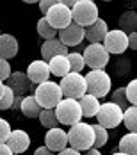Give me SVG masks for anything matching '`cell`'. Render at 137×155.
I'll list each match as a JSON object with an SVG mask.
<instances>
[{
    "mask_svg": "<svg viewBox=\"0 0 137 155\" xmlns=\"http://www.w3.org/2000/svg\"><path fill=\"white\" fill-rule=\"evenodd\" d=\"M57 38L61 39L66 47H78L86 39V29L82 25L75 23V21H71L68 27H64V29L59 31Z\"/></svg>",
    "mask_w": 137,
    "mask_h": 155,
    "instance_id": "8fae6325",
    "label": "cell"
},
{
    "mask_svg": "<svg viewBox=\"0 0 137 155\" xmlns=\"http://www.w3.org/2000/svg\"><path fill=\"white\" fill-rule=\"evenodd\" d=\"M21 2H25V4H39V0H21Z\"/></svg>",
    "mask_w": 137,
    "mask_h": 155,
    "instance_id": "7bdbcfd3",
    "label": "cell"
},
{
    "mask_svg": "<svg viewBox=\"0 0 137 155\" xmlns=\"http://www.w3.org/2000/svg\"><path fill=\"white\" fill-rule=\"evenodd\" d=\"M15 91L5 84V91H4V96L0 98V110H7V109H13V104H15Z\"/></svg>",
    "mask_w": 137,
    "mask_h": 155,
    "instance_id": "f546056e",
    "label": "cell"
},
{
    "mask_svg": "<svg viewBox=\"0 0 137 155\" xmlns=\"http://www.w3.org/2000/svg\"><path fill=\"white\" fill-rule=\"evenodd\" d=\"M80 107H82V116L84 118H94L96 114H98V110L102 107V104H100V98H96L94 94H89L86 93L80 100Z\"/></svg>",
    "mask_w": 137,
    "mask_h": 155,
    "instance_id": "d6986e66",
    "label": "cell"
},
{
    "mask_svg": "<svg viewBox=\"0 0 137 155\" xmlns=\"http://www.w3.org/2000/svg\"><path fill=\"white\" fill-rule=\"evenodd\" d=\"M123 123L128 132H137V105H130L123 110Z\"/></svg>",
    "mask_w": 137,
    "mask_h": 155,
    "instance_id": "d4e9b609",
    "label": "cell"
},
{
    "mask_svg": "<svg viewBox=\"0 0 137 155\" xmlns=\"http://www.w3.org/2000/svg\"><path fill=\"white\" fill-rule=\"evenodd\" d=\"M34 155H57V153H55V152H52V150L45 144V146H38V148H36V152H34Z\"/></svg>",
    "mask_w": 137,
    "mask_h": 155,
    "instance_id": "d590c367",
    "label": "cell"
},
{
    "mask_svg": "<svg viewBox=\"0 0 137 155\" xmlns=\"http://www.w3.org/2000/svg\"><path fill=\"white\" fill-rule=\"evenodd\" d=\"M5 84L15 91V94H25L29 89H32V86H34L31 82V78H29V75H27V71H25V73H23V71H13Z\"/></svg>",
    "mask_w": 137,
    "mask_h": 155,
    "instance_id": "2e32d148",
    "label": "cell"
},
{
    "mask_svg": "<svg viewBox=\"0 0 137 155\" xmlns=\"http://www.w3.org/2000/svg\"><path fill=\"white\" fill-rule=\"evenodd\" d=\"M112 155H126V153H123V152H114Z\"/></svg>",
    "mask_w": 137,
    "mask_h": 155,
    "instance_id": "ee69618b",
    "label": "cell"
},
{
    "mask_svg": "<svg viewBox=\"0 0 137 155\" xmlns=\"http://www.w3.org/2000/svg\"><path fill=\"white\" fill-rule=\"evenodd\" d=\"M103 47L109 50V54L112 55H121L123 52L128 48V34L123 32L121 29H114L109 31L103 39Z\"/></svg>",
    "mask_w": 137,
    "mask_h": 155,
    "instance_id": "9c48e42d",
    "label": "cell"
},
{
    "mask_svg": "<svg viewBox=\"0 0 137 155\" xmlns=\"http://www.w3.org/2000/svg\"><path fill=\"white\" fill-rule=\"evenodd\" d=\"M45 18L50 21L52 27H55L57 31H61L64 27H68L71 21H73V15H71V9L62 5V4H55L48 13L45 15Z\"/></svg>",
    "mask_w": 137,
    "mask_h": 155,
    "instance_id": "30bf717a",
    "label": "cell"
},
{
    "mask_svg": "<svg viewBox=\"0 0 137 155\" xmlns=\"http://www.w3.org/2000/svg\"><path fill=\"white\" fill-rule=\"evenodd\" d=\"M78 2V0H59V4H62V5H66V7H75V4Z\"/></svg>",
    "mask_w": 137,
    "mask_h": 155,
    "instance_id": "ab89813d",
    "label": "cell"
},
{
    "mask_svg": "<svg viewBox=\"0 0 137 155\" xmlns=\"http://www.w3.org/2000/svg\"><path fill=\"white\" fill-rule=\"evenodd\" d=\"M34 96L43 109H55L59 105V102L64 98L61 86L57 82H52V80H46L43 84H39L34 91Z\"/></svg>",
    "mask_w": 137,
    "mask_h": 155,
    "instance_id": "7a4b0ae2",
    "label": "cell"
},
{
    "mask_svg": "<svg viewBox=\"0 0 137 155\" xmlns=\"http://www.w3.org/2000/svg\"><path fill=\"white\" fill-rule=\"evenodd\" d=\"M20 110H21L23 116H27V118H39L43 107L39 105V102L36 100L34 94H29V96H23V102H21Z\"/></svg>",
    "mask_w": 137,
    "mask_h": 155,
    "instance_id": "44dd1931",
    "label": "cell"
},
{
    "mask_svg": "<svg viewBox=\"0 0 137 155\" xmlns=\"http://www.w3.org/2000/svg\"><path fill=\"white\" fill-rule=\"evenodd\" d=\"M68 141H70V146L78 152H86V150L93 148L94 146L93 125L86 123V121H78V123L71 125L68 130Z\"/></svg>",
    "mask_w": 137,
    "mask_h": 155,
    "instance_id": "6da1fadb",
    "label": "cell"
},
{
    "mask_svg": "<svg viewBox=\"0 0 137 155\" xmlns=\"http://www.w3.org/2000/svg\"><path fill=\"white\" fill-rule=\"evenodd\" d=\"M68 59H70V66H71V71L82 73V70L86 68V61H84V55H82L80 52H70V54H68Z\"/></svg>",
    "mask_w": 137,
    "mask_h": 155,
    "instance_id": "f1b7e54d",
    "label": "cell"
},
{
    "mask_svg": "<svg viewBox=\"0 0 137 155\" xmlns=\"http://www.w3.org/2000/svg\"><path fill=\"white\" fill-rule=\"evenodd\" d=\"M11 132H13V128H11L9 121L4 120V118H0V143H7Z\"/></svg>",
    "mask_w": 137,
    "mask_h": 155,
    "instance_id": "1f68e13d",
    "label": "cell"
},
{
    "mask_svg": "<svg viewBox=\"0 0 137 155\" xmlns=\"http://www.w3.org/2000/svg\"><path fill=\"white\" fill-rule=\"evenodd\" d=\"M62 89L64 98H75L80 100L84 94L87 93V82H86V75L82 73H77V71H70L66 77L61 78L59 82Z\"/></svg>",
    "mask_w": 137,
    "mask_h": 155,
    "instance_id": "277c9868",
    "label": "cell"
},
{
    "mask_svg": "<svg viewBox=\"0 0 137 155\" xmlns=\"http://www.w3.org/2000/svg\"><path fill=\"white\" fill-rule=\"evenodd\" d=\"M4 91H5V84H4V82L0 80V98L4 96Z\"/></svg>",
    "mask_w": 137,
    "mask_h": 155,
    "instance_id": "b9f144b4",
    "label": "cell"
},
{
    "mask_svg": "<svg viewBox=\"0 0 137 155\" xmlns=\"http://www.w3.org/2000/svg\"><path fill=\"white\" fill-rule=\"evenodd\" d=\"M68 54H70V47H66L59 38L46 39L41 47V59L45 61H50L55 55H68Z\"/></svg>",
    "mask_w": 137,
    "mask_h": 155,
    "instance_id": "5bb4252c",
    "label": "cell"
},
{
    "mask_svg": "<svg viewBox=\"0 0 137 155\" xmlns=\"http://www.w3.org/2000/svg\"><path fill=\"white\" fill-rule=\"evenodd\" d=\"M55 114H57V120L61 125L66 127H71V125L82 121V107H80V102L75 98H62L59 102V105L55 107Z\"/></svg>",
    "mask_w": 137,
    "mask_h": 155,
    "instance_id": "3957f363",
    "label": "cell"
},
{
    "mask_svg": "<svg viewBox=\"0 0 137 155\" xmlns=\"http://www.w3.org/2000/svg\"><path fill=\"white\" fill-rule=\"evenodd\" d=\"M103 2H112V0H103Z\"/></svg>",
    "mask_w": 137,
    "mask_h": 155,
    "instance_id": "f6af8a7d",
    "label": "cell"
},
{
    "mask_svg": "<svg viewBox=\"0 0 137 155\" xmlns=\"http://www.w3.org/2000/svg\"><path fill=\"white\" fill-rule=\"evenodd\" d=\"M116 68H118V73H121V68H123V73H128V70H130V61L128 59H119V61L116 62Z\"/></svg>",
    "mask_w": 137,
    "mask_h": 155,
    "instance_id": "e575fe53",
    "label": "cell"
},
{
    "mask_svg": "<svg viewBox=\"0 0 137 155\" xmlns=\"http://www.w3.org/2000/svg\"><path fill=\"white\" fill-rule=\"evenodd\" d=\"M118 150L123 152V153H126V155H137V132L125 134L121 139H119Z\"/></svg>",
    "mask_w": 137,
    "mask_h": 155,
    "instance_id": "603a6c76",
    "label": "cell"
},
{
    "mask_svg": "<svg viewBox=\"0 0 137 155\" xmlns=\"http://www.w3.org/2000/svg\"><path fill=\"white\" fill-rule=\"evenodd\" d=\"M39 123L43 125L45 128H55L59 127V120H57V114H55V109H43L41 114H39Z\"/></svg>",
    "mask_w": 137,
    "mask_h": 155,
    "instance_id": "484cf974",
    "label": "cell"
},
{
    "mask_svg": "<svg viewBox=\"0 0 137 155\" xmlns=\"http://www.w3.org/2000/svg\"><path fill=\"white\" fill-rule=\"evenodd\" d=\"M27 75L31 78L32 84H36V86H39V84H43L46 80H50V66H48V61L45 59H36V61H32L29 64V68H27Z\"/></svg>",
    "mask_w": 137,
    "mask_h": 155,
    "instance_id": "4fadbf2b",
    "label": "cell"
},
{
    "mask_svg": "<svg viewBox=\"0 0 137 155\" xmlns=\"http://www.w3.org/2000/svg\"><path fill=\"white\" fill-rule=\"evenodd\" d=\"M57 155H82V152H78V150H75V148H71V146H68V148H64V150H61Z\"/></svg>",
    "mask_w": 137,
    "mask_h": 155,
    "instance_id": "74e56055",
    "label": "cell"
},
{
    "mask_svg": "<svg viewBox=\"0 0 137 155\" xmlns=\"http://www.w3.org/2000/svg\"><path fill=\"white\" fill-rule=\"evenodd\" d=\"M84 29H86V39L89 43H103L107 32H109L107 21H103L102 18H98L94 23H91L89 27H84Z\"/></svg>",
    "mask_w": 137,
    "mask_h": 155,
    "instance_id": "e0dca14e",
    "label": "cell"
},
{
    "mask_svg": "<svg viewBox=\"0 0 137 155\" xmlns=\"http://www.w3.org/2000/svg\"><path fill=\"white\" fill-rule=\"evenodd\" d=\"M86 82H87V93L94 94L96 98L107 96L112 89V80L105 70H91L86 75Z\"/></svg>",
    "mask_w": 137,
    "mask_h": 155,
    "instance_id": "5b68a950",
    "label": "cell"
},
{
    "mask_svg": "<svg viewBox=\"0 0 137 155\" xmlns=\"http://www.w3.org/2000/svg\"><path fill=\"white\" fill-rule=\"evenodd\" d=\"M91 2H94V0H91Z\"/></svg>",
    "mask_w": 137,
    "mask_h": 155,
    "instance_id": "bcb514c9",
    "label": "cell"
},
{
    "mask_svg": "<svg viewBox=\"0 0 137 155\" xmlns=\"http://www.w3.org/2000/svg\"><path fill=\"white\" fill-rule=\"evenodd\" d=\"M0 34H2V32H0Z\"/></svg>",
    "mask_w": 137,
    "mask_h": 155,
    "instance_id": "7dc6e473",
    "label": "cell"
},
{
    "mask_svg": "<svg viewBox=\"0 0 137 155\" xmlns=\"http://www.w3.org/2000/svg\"><path fill=\"white\" fill-rule=\"evenodd\" d=\"M0 155H15V152L9 148L7 143H0Z\"/></svg>",
    "mask_w": 137,
    "mask_h": 155,
    "instance_id": "f35d334b",
    "label": "cell"
},
{
    "mask_svg": "<svg viewBox=\"0 0 137 155\" xmlns=\"http://www.w3.org/2000/svg\"><path fill=\"white\" fill-rule=\"evenodd\" d=\"M125 87H126V96H128L130 105H137V78H132L128 82V86H125Z\"/></svg>",
    "mask_w": 137,
    "mask_h": 155,
    "instance_id": "4dcf8cb0",
    "label": "cell"
},
{
    "mask_svg": "<svg viewBox=\"0 0 137 155\" xmlns=\"http://www.w3.org/2000/svg\"><path fill=\"white\" fill-rule=\"evenodd\" d=\"M36 31H38V36H39V38H43L45 41H46V39H52V38H57V36H59V31H57L55 27H52V25H50V21L46 20L45 16L38 20Z\"/></svg>",
    "mask_w": 137,
    "mask_h": 155,
    "instance_id": "cb8c5ba5",
    "label": "cell"
},
{
    "mask_svg": "<svg viewBox=\"0 0 137 155\" xmlns=\"http://www.w3.org/2000/svg\"><path fill=\"white\" fill-rule=\"evenodd\" d=\"M123 110L118 104H114V102H107V104H102V107L98 110V114H96V120H98V123L102 125V127H105L107 130L109 128H116V127H119L123 123Z\"/></svg>",
    "mask_w": 137,
    "mask_h": 155,
    "instance_id": "ba28073f",
    "label": "cell"
},
{
    "mask_svg": "<svg viewBox=\"0 0 137 155\" xmlns=\"http://www.w3.org/2000/svg\"><path fill=\"white\" fill-rule=\"evenodd\" d=\"M45 144L55 153H59L61 150L68 148L70 141H68V132L62 130L59 127L55 128H48V132L45 134Z\"/></svg>",
    "mask_w": 137,
    "mask_h": 155,
    "instance_id": "7c38bea8",
    "label": "cell"
},
{
    "mask_svg": "<svg viewBox=\"0 0 137 155\" xmlns=\"http://www.w3.org/2000/svg\"><path fill=\"white\" fill-rule=\"evenodd\" d=\"M11 64L7 59H0V80L2 82H7V78L11 77Z\"/></svg>",
    "mask_w": 137,
    "mask_h": 155,
    "instance_id": "d6a6232c",
    "label": "cell"
},
{
    "mask_svg": "<svg viewBox=\"0 0 137 155\" xmlns=\"http://www.w3.org/2000/svg\"><path fill=\"white\" fill-rule=\"evenodd\" d=\"M50 66V73L55 75V77H66L70 71H71V66H70V59L68 55H55L48 61Z\"/></svg>",
    "mask_w": 137,
    "mask_h": 155,
    "instance_id": "ffe728a7",
    "label": "cell"
},
{
    "mask_svg": "<svg viewBox=\"0 0 137 155\" xmlns=\"http://www.w3.org/2000/svg\"><path fill=\"white\" fill-rule=\"evenodd\" d=\"M55 4H59V0H39V4H38V5H39V11H41L43 15H46V13H48Z\"/></svg>",
    "mask_w": 137,
    "mask_h": 155,
    "instance_id": "836d02e7",
    "label": "cell"
},
{
    "mask_svg": "<svg viewBox=\"0 0 137 155\" xmlns=\"http://www.w3.org/2000/svg\"><path fill=\"white\" fill-rule=\"evenodd\" d=\"M86 66L91 70H105V66L109 64L110 54L109 50L103 47V43H89L82 52Z\"/></svg>",
    "mask_w": 137,
    "mask_h": 155,
    "instance_id": "8992f818",
    "label": "cell"
},
{
    "mask_svg": "<svg viewBox=\"0 0 137 155\" xmlns=\"http://www.w3.org/2000/svg\"><path fill=\"white\" fill-rule=\"evenodd\" d=\"M71 15H73V21L82 25V27H89L100 18V11L96 2L91 0H78L75 7H71Z\"/></svg>",
    "mask_w": 137,
    "mask_h": 155,
    "instance_id": "52a82bcc",
    "label": "cell"
},
{
    "mask_svg": "<svg viewBox=\"0 0 137 155\" xmlns=\"http://www.w3.org/2000/svg\"><path fill=\"white\" fill-rule=\"evenodd\" d=\"M128 48L130 50H137V32H130L128 34Z\"/></svg>",
    "mask_w": 137,
    "mask_h": 155,
    "instance_id": "8d00e7d4",
    "label": "cell"
},
{
    "mask_svg": "<svg viewBox=\"0 0 137 155\" xmlns=\"http://www.w3.org/2000/svg\"><path fill=\"white\" fill-rule=\"evenodd\" d=\"M118 25H119V29H121L123 32H126V34L137 32V11H134V9L125 11V13L119 16Z\"/></svg>",
    "mask_w": 137,
    "mask_h": 155,
    "instance_id": "7402d4cb",
    "label": "cell"
},
{
    "mask_svg": "<svg viewBox=\"0 0 137 155\" xmlns=\"http://www.w3.org/2000/svg\"><path fill=\"white\" fill-rule=\"evenodd\" d=\"M93 130H94V148H103L109 141V132H107L105 127H102L100 123L93 125Z\"/></svg>",
    "mask_w": 137,
    "mask_h": 155,
    "instance_id": "4316f807",
    "label": "cell"
},
{
    "mask_svg": "<svg viewBox=\"0 0 137 155\" xmlns=\"http://www.w3.org/2000/svg\"><path fill=\"white\" fill-rule=\"evenodd\" d=\"M7 144L15 153H25L29 150V146H31V136L25 130L16 128V130L11 132V136L7 139Z\"/></svg>",
    "mask_w": 137,
    "mask_h": 155,
    "instance_id": "9a60e30c",
    "label": "cell"
},
{
    "mask_svg": "<svg viewBox=\"0 0 137 155\" xmlns=\"http://www.w3.org/2000/svg\"><path fill=\"white\" fill-rule=\"evenodd\" d=\"M110 102L118 104L121 109L130 107V102H128V96H126V87H118L110 93Z\"/></svg>",
    "mask_w": 137,
    "mask_h": 155,
    "instance_id": "83f0119b",
    "label": "cell"
},
{
    "mask_svg": "<svg viewBox=\"0 0 137 155\" xmlns=\"http://www.w3.org/2000/svg\"><path fill=\"white\" fill-rule=\"evenodd\" d=\"M18 54V39L13 34H0V59H13Z\"/></svg>",
    "mask_w": 137,
    "mask_h": 155,
    "instance_id": "ac0fdd59",
    "label": "cell"
},
{
    "mask_svg": "<svg viewBox=\"0 0 137 155\" xmlns=\"http://www.w3.org/2000/svg\"><path fill=\"white\" fill-rule=\"evenodd\" d=\"M84 155H102V152H100V148H89V150H86L84 152Z\"/></svg>",
    "mask_w": 137,
    "mask_h": 155,
    "instance_id": "60d3db41",
    "label": "cell"
}]
</instances>
